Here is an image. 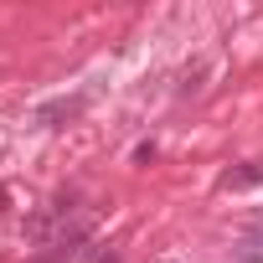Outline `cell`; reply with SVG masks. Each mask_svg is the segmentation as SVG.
<instances>
[{
    "instance_id": "1",
    "label": "cell",
    "mask_w": 263,
    "mask_h": 263,
    "mask_svg": "<svg viewBox=\"0 0 263 263\" xmlns=\"http://www.w3.org/2000/svg\"><path fill=\"white\" fill-rule=\"evenodd\" d=\"M88 98H93V93L83 88V93H67V98L36 103V108H31V124H36V129H62V124H72V119L88 108Z\"/></svg>"
},
{
    "instance_id": "2",
    "label": "cell",
    "mask_w": 263,
    "mask_h": 263,
    "mask_svg": "<svg viewBox=\"0 0 263 263\" xmlns=\"http://www.w3.org/2000/svg\"><path fill=\"white\" fill-rule=\"evenodd\" d=\"M222 186H227V191H253V186H263V160H248V165L227 171Z\"/></svg>"
},
{
    "instance_id": "3",
    "label": "cell",
    "mask_w": 263,
    "mask_h": 263,
    "mask_svg": "<svg viewBox=\"0 0 263 263\" xmlns=\"http://www.w3.org/2000/svg\"><path fill=\"white\" fill-rule=\"evenodd\" d=\"M155 160V140H145V145H135V165H150Z\"/></svg>"
},
{
    "instance_id": "4",
    "label": "cell",
    "mask_w": 263,
    "mask_h": 263,
    "mask_svg": "<svg viewBox=\"0 0 263 263\" xmlns=\"http://www.w3.org/2000/svg\"><path fill=\"white\" fill-rule=\"evenodd\" d=\"M6 201H11V186H0V217H6Z\"/></svg>"
},
{
    "instance_id": "5",
    "label": "cell",
    "mask_w": 263,
    "mask_h": 263,
    "mask_svg": "<svg viewBox=\"0 0 263 263\" xmlns=\"http://www.w3.org/2000/svg\"><path fill=\"white\" fill-rule=\"evenodd\" d=\"M98 263H124V258H119V253H103V258H98Z\"/></svg>"
}]
</instances>
